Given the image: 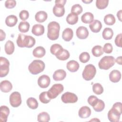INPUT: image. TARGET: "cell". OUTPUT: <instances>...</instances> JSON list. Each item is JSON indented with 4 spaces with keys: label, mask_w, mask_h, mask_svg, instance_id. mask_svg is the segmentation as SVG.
Listing matches in <instances>:
<instances>
[{
    "label": "cell",
    "mask_w": 122,
    "mask_h": 122,
    "mask_svg": "<svg viewBox=\"0 0 122 122\" xmlns=\"http://www.w3.org/2000/svg\"><path fill=\"white\" fill-rule=\"evenodd\" d=\"M46 53V51L45 49L41 46H38L35 48L33 51V55L36 58H40L43 57Z\"/></svg>",
    "instance_id": "obj_24"
},
{
    "label": "cell",
    "mask_w": 122,
    "mask_h": 122,
    "mask_svg": "<svg viewBox=\"0 0 122 122\" xmlns=\"http://www.w3.org/2000/svg\"><path fill=\"white\" fill-rule=\"evenodd\" d=\"M64 90L63 86L60 83H57L53 85L47 92L49 97L52 99L56 98Z\"/></svg>",
    "instance_id": "obj_6"
},
{
    "label": "cell",
    "mask_w": 122,
    "mask_h": 122,
    "mask_svg": "<svg viewBox=\"0 0 122 122\" xmlns=\"http://www.w3.org/2000/svg\"><path fill=\"white\" fill-rule=\"evenodd\" d=\"M92 0H82V1L86 4H89L92 2Z\"/></svg>",
    "instance_id": "obj_52"
},
{
    "label": "cell",
    "mask_w": 122,
    "mask_h": 122,
    "mask_svg": "<svg viewBox=\"0 0 122 122\" xmlns=\"http://www.w3.org/2000/svg\"><path fill=\"white\" fill-rule=\"evenodd\" d=\"M98 99H99L96 96L91 95L90 97H89L88 99V102L90 105L93 107L97 102V101H98Z\"/></svg>",
    "instance_id": "obj_46"
},
{
    "label": "cell",
    "mask_w": 122,
    "mask_h": 122,
    "mask_svg": "<svg viewBox=\"0 0 122 122\" xmlns=\"http://www.w3.org/2000/svg\"><path fill=\"white\" fill-rule=\"evenodd\" d=\"M6 34L2 30H0V41H2L5 39Z\"/></svg>",
    "instance_id": "obj_48"
},
{
    "label": "cell",
    "mask_w": 122,
    "mask_h": 122,
    "mask_svg": "<svg viewBox=\"0 0 122 122\" xmlns=\"http://www.w3.org/2000/svg\"><path fill=\"white\" fill-rule=\"evenodd\" d=\"M10 62L5 57H0V77H5L9 71Z\"/></svg>",
    "instance_id": "obj_7"
},
{
    "label": "cell",
    "mask_w": 122,
    "mask_h": 122,
    "mask_svg": "<svg viewBox=\"0 0 122 122\" xmlns=\"http://www.w3.org/2000/svg\"><path fill=\"white\" fill-rule=\"evenodd\" d=\"M96 73V69L95 66L91 64L85 66L83 72L82 77L86 81H90L95 76Z\"/></svg>",
    "instance_id": "obj_5"
},
{
    "label": "cell",
    "mask_w": 122,
    "mask_h": 122,
    "mask_svg": "<svg viewBox=\"0 0 122 122\" xmlns=\"http://www.w3.org/2000/svg\"><path fill=\"white\" fill-rule=\"evenodd\" d=\"M64 49L59 44H54L52 45L50 48V51L51 53L54 55L56 57L59 55L63 51Z\"/></svg>",
    "instance_id": "obj_21"
},
{
    "label": "cell",
    "mask_w": 122,
    "mask_h": 122,
    "mask_svg": "<svg viewBox=\"0 0 122 122\" xmlns=\"http://www.w3.org/2000/svg\"><path fill=\"white\" fill-rule=\"evenodd\" d=\"M90 59V56L88 52H83L79 56V60L82 63H86L88 62Z\"/></svg>",
    "instance_id": "obj_41"
},
{
    "label": "cell",
    "mask_w": 122,
    "mask_h": 122,
    "mask_svg": "<svg viewBox=\"0 0 122 122\" xmlns=\"http://www.w3.org/2000/svg\"><path fill=\"white\" fill-rule=\"evenodd\" d=\"M60 26L56 21H51L48 25V38L52 41L57 40L59 36Z\"/></svg>",
    "instance_id": "obj_2"
},
{
    "label": "cell",
    "mask_w": 122,
    "mask_h": 122,
    "mask_svg": "<svg viewBox=\"0 0 122 122\" xmlns=\"http://www.w3.org/2000/svg\"><path fill=\"white\" fill-rule=\"evenodd\" d=\"M92 55L95 57H100L103 53L102 48L101 46L96 45L94 46L92 50Z\"/></svg>",
    "instance_id": "obj_34"
},
{
    "label": "cell",
    "mask_w": 122,
    "mask_h": 122,
    "mask_svg": "<svg viewBox=\"0 0 122 122\" xmlns=\"http://www.w3.org/2000/svg\"><path fill=\"white\" fill-rule=\"evenodd\" d=\"M93 19L94 16L93 14L90 12H85L81 17L82 22L86 24L92 23L93 21Z\"/></svg>",
    "instance_id": "obj_27"
},
{
    "label": "cell",
    "mask_w": 122,
    "mask_h": 122,
    "mask_svg": "<svg viewBox=\"0 0 122 122\" xmlns=\"http://www.w3.org/2000/svg\"><path fill=\"white\" fill-rule=\"evenodd\" d=\"M78 21V16L74 13H71L69 14L66 17V21L70 25H74L76 24Z\"/></svg>",
    "instance_id": "obj_29"
},
{
    "label": "cell",
    "mask_w": 122,
    "mask_h": 122,
    "mask_svg": "<svg viewBox=\"0 0 122 122\" xmlns=\"http://www.w3.org/2000/svg\"><path fill=\"white\" fill-rule=\"evenodd\" d=\"M115 61L119 65H122V56L118 57L116 60H115Z\"/></svg>",
    "instance_id": "obj_51"
},
{
    "label": "cell",
    "mask_w": 122,
    "mask_h": 122,
    "mask_svg": "<svg viewBox=\"0 0 122 122\" xmlns=\"http://www.w3.org/2000/svg\"><path fill=\"white\" fill-rule=\"evenodd\" d=\"M44 62L40 60L33 61L29 65L28 69L30 73L36 75L43 71L45 69Z\"/></svg>",
    "instance_id": "obj_3"
},
{
    "label": "cell",
    "mask_w": 122,
    "mask_h": 122,
    "mask_svg": "<svg viewBox=\"0 0 122 122\" xmlns=\"http://www.w3.org/2000/svg\"><path fill=\"white\" fill-rule=\"evenodd\" d=\"M10 113L9 108L5 105L1 106L0 109V121L1 122H6Z\"/></svg>",
    "instance_id": "obj_13"
},
{
    "label": "cell",
    "mask_w": 122,
    "mask_h": 122,
    "mask_svg": "<svg viewBox=\"0 0 122 122\" xmlns=\"http://www.w3.org/2000/svg\"><path fill=\"white\" fill-rule=\"evenodd\" d=\"M70 57V53L69 52L65 49H64L62 52L56 58L61 61H65L67 60Z\"/></svg>",
    "instance_id": "obj_42"
},
{
    "label": "cell",
    "mask_w": 122,
    "mask_h": 122,
    "mask_svg": "<svg viewBox=\"0 0 122 122\" xmlns=\"http://www.w3.org/2000/svg\"><path fill=\"white\" fill-rule=\"evenodd\" d=\"M66 1H67L66 0H55V4H60V5L64 6Z\"/></svg>",
    "instance_id": "obj_49"
},
{
    "label": "cell",
    "mask_w": 122,
    "mask_h": 122,
    "mask_svg": "<svg viewBox=\"0 0 122 122\" xmlns=\"http://www.w3.org/2000/svg\"><path fill=\"white\" fill-rule=\"evenodd\" d=\"M73 35V32L71 29L67 28H66L62 32V38L66 41H70Z\"/></svg>",
    "instance_id": "obj_23"
},
{
    "label": "cell",
    "mask_w": 122,
    "mask_h": 122,
    "mask_svg": "<svg viewBox=\"0 0 122 122\" xmlns=\"http://www.w3.org/2000/svg\"><path fill=\"white\" fill-rule=\"evenodd\" d=\"M109 3L108 0H97L96 1V6L97 8L100 10L105 9Z\"/></svg>",
    "instance_id": "obj_38"
},
{
    "label": "cell",
    "mask_w": 122,
    "mask_h": 122,
    "mask_svg": "<svg viewBox=\"0 0 122 122\" xmlns=\"http://www.w3.org/2000/svg\"><path fill=\"white\" fill-rule=\"evenodd\" d=\"M114 42L117 46L122 47V33H120L116 36Z\"/></svg>",
    "instance_id": "obj_47"
},
{
    "label": "cell",
    "mask_w": 122,
    "mask_h": 122,
    "mask_svg": "<svg viewBox=\"0 0 122 122\" xmlns=\"http://www.w3.org/2000/svg\"><path fill=\"white\" fill-rule=\"evenodd\" d=\"M16 5V1L14 0H7L5 2V6L8 9H12Z\"/></svg>",
    "instance_id": "obj_45"
},
{
    "label": "cell",
    "mask_w": 122,
    "mask_h": 122,
    "mask_svg": "<svg viewBox=\"0 0 122 122\" xmlns=\"http://www.w3.org/2000/svg\"><path fill=\"white\" fill-rule=\"evenodd\" d=\"M10 103L13 107H18L21 103L20 94L18 92H12L10 96Z\"/></svg>",
    "instance_id": "obj_8"
},
{
    "label": "cell",
    "mask_w": 122,
    "mask_h": 122,
    "mask_svg": "<svg viewBox=\"0 0 122 122\" xmlns=\"http://www.w3.org/2000/svg\"><path fill=\"white\" fill-rule=\"evenodd\" d=\"M103 51L106 53H111L112 51L113 48L112 44L110 43H106L104 44L103 48Z\"/></svg>",
    "instance_id": "obj_43"
},
{
    "label": "cell",
    "mask_w": 122,
    "mask_h": 122,
    "mask_svg": "<svg viewBox=\"0 0 122 122\" xmlns=\"http://www.w3.org/2000/svg\"><path fill=\"white\" fill-rule=\"evenodd\" d=\"M76 34L79 39H85L89 35V31L85 27L80 26L76 30Z\"/></svg>",
    "instance_id": "obj_12"
},
{
    "label": "cell",
    "mask_w": 122,
    "mask_h": 122,
    "mask_svg": "<svg viewBox=\"0 0 122 122\" xmlns=\"http://www.w3.org/2000/svg\"><path fill=\"white\" fill-rule=\"evenodd\" d=\"M121 78V73L120 71L117 70H112L109 74L110 80L112 82H118Z\"/></svg>",
    "instance_id": "obj_20"
},
{
    "label": "cell",
    "mask_w": 122,
    "mask_h": 122,
    "mask_svg": "<svg viewBox=\"0 0 122 122\" xmlns=\"http://www.w3.org/2000/svg\"><path fill=\"white\" fill-rule=\"evenodd\" d=\"M89 27L92 31L94 33H97L101 30L102 28V24L100 21L95 20L90 24Z\"/></svg>",
    "instance_id": "obj_17"
},
{
    "label": "cell",
    "mask_w": 122,
    "mask_h": 122,
    "mask_svg": "<svg viewBox=\"0 0 122 122\" xmlns=\"http://www.w3.org/2000/svg\"><path fill=\"white\" fill-rule=\"evenodd\" d=\"M19 17L20 19L23 21H25L29 17V12L26 10H22L19 13Z\"/></svg>",
    "instance_id": "obj_44"
},
{
    "label": "cell",
    "mask_w": 122,
    "mask_h": 122,
    "mask_svg": "<svg viewBox=\"0 0 122 122\" xmlns=\"http://www.w3.org/2000/svg\"><path fill=\"white\" fill-rule=\"evenodd\" d=\"M78 114L79 117L81 118H87L90 117L91 114V110L88 106H82L79 109Z\"/></svg>",
    "instance_id": "obj_15"
},
{
    "label": "cell",
    "mask_w": 122,
    "mask_h": 122,
    "mask_svg": "<svg viewBox=\"0 0 122 122\" xmlns=\"http://www.w3.org/2000/svg\"><path fill=\"white\" fill-rule=\"evenodd\" d=\"M122 10H121L119 11H118L117 13V18H118V19L120 21H122Z\"/></svg>",
    "instance_id": "obj_50"
},
{
    "label": "cell",
    "mask_w": 122,
    "mask_h": 122,
    "mask_svg": "<svg viewBox=\"0 0 122 122\" xmlns=\"http://www.w3.org/2000/svg\"><path fill=\"white\" fill-rule=\"evenodd\" d=\"M47 13L44 11H39L35 15V20L40 23L44 22L47 19Z\"/></svg>",
    "instance_id": "obj_25"
},
{
    "label": "cell",
    "mask_w": 122,
    "mask_h": 122,
    "mask_svg": "<svg viewBox=\"0 0 122 122\" xmlns=\"http://www.w3.org/2000/svg\"><path fill=\"white\" fill-rule=\"evenodd\" d=\"M61 99L62 102L65 103H75L78 101V97L73 93L66 92L62 95Z\"/></svg>",
    "instance_id": "obj_9"
},
{
    "label": "cell",
    "mask_w": 122,
    "mask_h": 122,
    "mask_svg": "<svg viewBox=\"0 0 122 122\" xmlns=\"http://www.w3.org/2000/svg\"><path fill=\"white\" fill-rule=\"evenodd\" d=\"M0 89L3 92H9L12 89V85L11 83L8 81L4 80L1 81L0 84Z\"/></svg>",
    "instance_id": "obj_19"
},
{
    "label": "cell",
    "mask_w": 122,
    "mask_h": 122,
    "mask_svg": "<svg viewBox=\"0 0 122 122\" xmlns=\"http://www.w3.org/2000/svg\"><path fill=\"white\" fill-rule=\"evenodd\" d=\"M115 62V59L113 56H105L99 61L98 66L100 69L107 70L112 67Z\"/></svg>",
    "instance_id": "obj_4"
},
{
    "label": "cell",
    "mask_w": 122,
    "mask_h": 122,
    "mask_svg": "<svg viewBox=\"0 0 122 122\" xmlns=\"http://www.w3.org/2000/svg\"><path fill=\"white\" fill-rule=\"evenodd\" d=\"M116 21L115 18L112 14H109L105 15L104 17V22L107 25H112Z\"/></svg>",
    "instance_id": "obj_33"
},
{
    "label": "cell",
    "mask_w": 122,
    "mask_h": 122,
    "mask_svg": "<svg viewBox=\"0 0 122 122\" xmlns=\"http://www.w3.org/2000/svg\"><path fill=\"white\" fill-rule=\"evenodd\" d=\"M94 111L97 112H102L105 107V104L103 101L98 99V101L96 103V104L92 107Z\"/></svg>",
    "instance_id": "obj_36"
},
{
    "label": "cell",
    "mask_w": 122,
    "mask_h": 122,
    "mask_svg": "<svg viewBox=\"0 0 122 122\" xmlns=\"http://www.w3.org/2000/svg\"><path fill=\"white\" fill-rule=\"evenodd\" d=\"M30 28V24L27 21H21L18 25L19 31L22 33H25L29 31Z\"/></svg>",
    "instance_id": "obj_32"
},
{
    "label": "cell",
    "mask_w": 122,
    "mask_h": 122,
    "mask_svg": "<svg viewBox=\"0 0 122 122\" xmlns=\"http://www.w3.org/2000/svg\"><path fill=\"white\" fill-rule=\"evenodd\" d=\"M32 33L37 36L42 35L44 33V27L41 24H37L32 26Z\"/></svg>",
    "instance_id": "obj_18"
},
{
    "label": "cell",
    "mask_w": 122,
    "mask_h": 122,
    "mask_svg": "<svg viewBox=\"0 0 122 122\" xmlns=\"http://www.w3.org/2000/svg\"><path fill=\"white\" fill-rule=\"evenodd\" d=\"M18 21L17 17L14 15H10L6 17L5 19V23L8 27L14 26Z\"/></svg>",
    "instance_id": "obj_26"
},
{
    "label": "cell",
    "mask_w": 122,
    "mask_h": 122,
    "mask_svg": "<svg viewBox=\"0 0 122 122\" xmlns=\"http://www.w3.org/2000/svg\"><path fill=\"white\" fill-rule=\"evenodd\" d=\"M113 35V31L111 28H105L102 33V36L105 40H111Z\"/></svg>",
    "instance_id": "obj_30"
},
{
    "label": "cell",
    "mask_w": 122,
    "mask_h": 122,
    "mask_svg": "<svg viewBox=\"0 0 122 122\" xmlns=\"http://www.w3.org/2000/svg\"><path fill=\"white\" fill-rule=\"evenodd\" d=\"M66 76V72L62 69H59L55 71L53 74V79L55 81L63 80Z\"/></svg>",
    "instance_id": "obj_16"
},
{
    "label": "cell",
    "mask_w": 122,
    "mask_h": 122,
    "mask_svg": "<svg viewBox=\"0 0 122 122\" xmlns=\"http://www.w3.org/2000/svg\"><path fill=\"white\" fill-rule=\"evenodd\" d=\"M80 65L79 63L74 61L71 60L69 61L66 64L67 69L71 72H74L77 71L79 68Z\"/></svg>",
    "instance_id": "obj_22"
},
{
    "label": "cell",
    "mask_w": 122,
    "mask_h": 122,
    "mask_svg": "<svg viewBox=\"0 0 122 122\" xmlns=\"http://www.w3.org/2000/svg\"><path fill=\"white\" fill-rule=\"evenodd\" d=\"M4 49L6 54H7L8 55L12 54L14 51L15 50L14 43L10 40L8 41L5 44Z\"/></svg>",
    "instance_id": "obj_28"
},
{
    "label": "cell",
    "mask_w": 122,
    "mask_h": 122,
    "mask_svg": "<svg viewBox=\"0 0 122 122\" xmlns=\"http://www.w3.org/2000/svg\"><path fill=\"white\" fill-rule=\"evenodd\" d=\"M92 90L93 92L97 95L101 94L103 92V88L99 83H96L92 85Z\"/></svg>",
    "instance_id": "obj_37"
},
{
    "label": "cell",
    "mask_w": 122,
    "mask_h": 122,
    "mask_svg": "<svg viewBox=\"0 0 122 122\" xmlns=\"http://www.w3.org/2000/svg\"><path fill=\"white\" fill-rule=\"evenodd\" d=\"M50 120V115L46 112H42L40 113L37 116V121L38 122H47Z\"/></svg>",
    "instance_id": "obj_35"
},
{
    "label": "cell",
    "mask_w": 122,
    "mask_h": 122,
    "mask_svg": "<svg viewBox=\"0 0 122 122\" xmlns=\"http://www.w3.org/2000/svg\"><path fill=\"white\" fill-rule=\"evenodd\" d=\"M39 99L42 103L44 104L49 103L51 100V99H50L48 95L47 92H43L41 93L39 95Z\"/></svg>",
    "instance_id": "obj_39"
},
{
    "label": "cell",
    "mask_w": 122,
    "mask_h": 122,
    "mask_svg": "<svg viewBox=\"0 0 122 122\" xmlns=\"http://www.w3.org/2000/svg\"><path fill=\"white\" fill-rule=\"evenodd\" d=\"M28 106L31 109H36L38 107V102L37 100L33 97L29 98L26 101Z\"/></svg>",
    "instance_id": "obj_31"
},
{
    "label": "cell",
    "mask_w": 122,
    "mask_h": 122,
    "mask_svg": "<svg viewBox=\"0 0 122 122\" xmlns=\"http://www.w3.org/2000/svg\"><path fill=\"white\" fill-rule=\"evenodd\" d=\"M52 11L55 16L58 17H62L65 13V9L64 8V6L55 4L52 9Z\"/></svg>",
    "instance_id": "obj_14"
},
{
    "label": "cell",
    "mask_w": 122,
    "mask_h": 122,
    "mask_svg": "<svg viewBox=\"0 0 122 122\" xmlns=\"http://www.w3.org/2000/svg\"><path fill=\"white\" fill-rule=\"evenodd\" d=\"M83 9L81 5L78 4L73 5L71 9V13H74L77 15L81 14L82 12Z\"/></svg>",
    "instance_id": "obj_40"
},
{
    "label": "cell",
    "mask_w": 122,
    "mask_h": 122,
    "mask_svg": "<svg viewBox=\"0 0 122 122\" xmlns=\"http://www.w3.org/2000/svg\"><path fill=\"white\" fill-rule=\"evenodd\" d=\"M17 44L19 47L31 48L36 42L35 39L32 36L20 33L17 39Z\"/></svg>",
    "instance_id": "obj_1"
},
{
    "label": "cell",
    "mask_w": 122,
    "mask_h": 122,
    "mask_svg": "<svg viewBox=\"0 0 122 122\" xmlns=\"http://www.w3.org/2000/svg\"><path fill=\"white\" fill-rule=\"evenodd\" d=\"M121 114L122 112L112 107L108 112V118L110 122H118L120 121Z\"/></svg>",
    "instance_id": "obj_10"
},
{
    "label": "cell",
    "mask_w": 122,
    "mask_h": 122,
    "mask_svg": "<svg viewBox=\"0 0 122 122\" xmlns=\"http://www.w3.org/2000/svg\"><path fill=\"white\" fill-rule=\"evenodd\" d=\"M51 82L50 77L47 75H42L38 79V84L41 88H47Z\"/></svg>",
    "instance_id": "obj_11"
}]
</instances>
